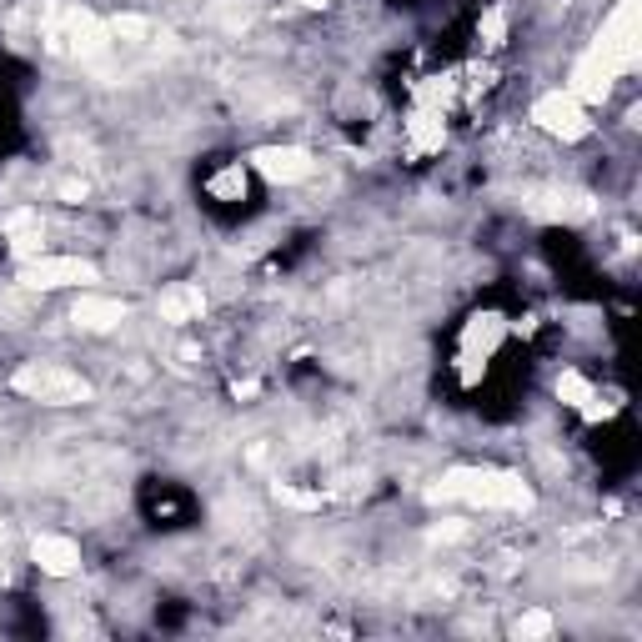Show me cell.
Returning <instances> with one entry per match:
<instances>
[{
	"mask_svg": "<svg viewBox=\"0 0 642 642\" xmlns=\"http://www.w3.org/2000/svg\"><path fill=\"white\" fill-rule=\"evenodd\" d=\"M532 121L547 131V136H557V141H582L587 131H592V121H587V106L567 91V86H557V91H542L537 101H532Z\"/></svg>",
	"mask_w": 642,
	"mask_h": 642,
	"instance_id": "cell-5",
	"label": "cell"
},
{
	"mask_svg": "<svg viewBox=\"0 0 642 642\" xmlns=\"http://www.w3.org/2000/svg\"><path fill=\"white\" fill-rule=\"evenodd\" d=\"M301 11H321V6H332V0H296Z\"/></svg>",
	"mask_w": 642,
	"mask_h": 642,
	"instance_id": "cell-22",
	"label": "cell"
},
{
	"mask_svg": "<svg viewBox=\"0 0 642 642\" xmlns=\"http://www.w3.org/2000/svg\"><path fill=\"white\" fill-rule=\"evenodd\" d=\"M6 236H11V251L21 256V261H31V256H41V236H46V226H41V211H11L6 221Z\"/></svg>",
	"mask_w": 642,
	"mask_h": 642,
	"instance_id": "cell-13",
	"label": "cell"
},
{
	"mask_svg": "<svg viewBox=\"0 0 642 642\" xmlns=\"http://www.w3.org/2000/svg\"><path fill=\"white\" fill-rule=\"evenodd\" d=\"M31 557H36V567H41L46 577H71V572H81V547H76L71 537H61V532H41V537L31 542Z\"/></svg>",
	"mask_w": 642,
	"mask_h": 642,
	"instance_id": "cell-10",
	"label": "cell"
},
{
	"mask_svg": "<svg viewBox=\"0 0 642 642\" xmlns=\"http://www.w3.org/2000/svg\"><path fill=\"white\" fill-rule=\"evenodd\" d=\"M56 196H61L66 206H81V201H86V181H76V176H66V181H56Z\"/></svg>",
	"mask_w": 642,
	"mask_h": 642,
	"instance_id": "cell-21",
	"label": "cell"
},
{
	"mask_svg": "<svg viewBox=\"0 0 642 642\" xmlns=\"http://www.w3.org/2000/svg\"><path fill=\"white\" fill-rule=\"evenodd\" d=\"M156 311H161V321H196L206 311V291L196 281H176L156 296Z\"/></svg>",
	"mask_w": 642,
	"mask_h": 642,
	"instance_id": "cell-12",
	"label": "cell"
},
{
	"mask_svg": "<svg viewBox=\"0 0 642 642\" xmlns=\"http://www.w3.org/2000/svg\"><path fill=\"white\" fill-rule=\"evenodd\" d=\"M126 316H131V306L121 296H101V291H81L76 306H71V321L86 332H116Z\"/></svg>",
	"mask_w": 642,
	"mask_h": 642,
	"instance_id": "cell-9",
	"label": "cell"
},
{
	"mask_svg": "<svg viewBox=\"0 0 642 642\" xmlns=\"http://www.w3.org/2000/svg\"><path fill=\"white\" fill-rule=\"evenodd\" d=\"M477 31H482V46H487V51H497V46H507V16H502L497 6H492V11L482 16V26H477Z\"/></svg>",
	"mask_w": 642,
	"mask_h": 642,
	"instance_id": "cell-18",
	"label": "cell"
},
{
	"mask_svg": "<svg viewBox=\"0 0 642 642\" xmlns=\"http://www.w3.org/2000/svg\"><path fill=\"white\" fill-rule=\"evenodd\" d=\"M0 567H6V547H0Z\"/></svg>",
	"mask_w": 642,
	"mask_h": 642,
	"instance_id": "cell-24",
	"label": "cell"
},
{
	"mask_svg": "<svg viewBox=\"0 0 642 642\" xmlns=\"http://www.w3.org/2000/svg\"><path fill=\"white\" fill-rule=\"evenodd\" d=\"M502 337H507V316H497V311H482L467 321V332H462V382L467 387L482 377V367L502 347Z\"/></svg>",
	"mask_w": 642,
	"mask_h": 642,
	"instance_id": "cell-6",
	"label": "cell"
},
{
	"mask_svg": "<svg viewBox=\"0 0 642 642\" xmlns=\"http://www.w3.org/2000/svg\"><path fill=\"white\" fill-rule=\"evenodd\" d=\"M66 41H71V51H76L81 61H96V56L111 51V31H106L91 11H66V31H51V46L61 51Z\"/></svg>",
	"mask_w": 642,
	"mask_h": 642,
	"instance_id": "cell-7",
	"label": "cell"
},
{
	"mask_svg": "<svg viewBox=\"0 0 642 642\" xmlns=\"http://www.w3.org/2000/svg\"><path fill=\"white\" fill-rule=\"evenodd\" d=\"M106 31H111V36H116V41H141V36H146V31H151V26H146V21H141V16H116V21H111V26H106Z\"/></svg>",
	"mask_w": 642,
	"mask_h": 642,
	"instance_id": "cell-20",
	"label": "cell"
},
{
	"mask_svg": "<svg viewBox=\"0 0 642 642\" xmlns=\"http://www.w3.org/2000/svg\"><path fill=\"white\" fill-rule=\"evenodd\" d=\"M0 547H6V522H0Z\"/></svg>",
	"mask_w": 642,
	"mask_h": 642,
	"instance_id": "cell-23",
	"label": "cell"
},
{
	"mask_svg": "<svg viewBox=\"0 0 642 642\" xmlns=\"http://www.w3.org/2000/svg\"><path fill=\"white\" fill-rule=\"evenodd\" d=\"M407 136H412V151H417V156L442 151V141H447V121H442V111L417 106V111L407 116Z\"/></svg>",
	"mask_w": 642,
	"mask_h": 642,
	"instance_id": "cell-14",
	"label": "cell"
},
{
	"mask_svg": "<svg viewBox=\"0 0 642 642\" xmlns=\"http://www.w3.org/2000/svg\"><path fill=\"white\" fill-rule=\"evenodd\" d=\"M427 502H472V507H497V512H527L532 487L502 467H447L437 477V487H427Z\"/></svg>",
	"mask_w": 642,
	"mask_h": 642,
	"instance_id": "cell-1",
	"label": "cell"
},
{
	"mask_svg": "<svg viewBox=\"0 0 642 642\" xmlns=\"http://www.w3.org/2000/svg\"><path fill=\"white\" fill-rule=\"evenodd\" d=\"M552 627H557V622H552V612H542V607H537V612H522L512 632H517L522 642H532V637H552Z\"/></svg>",
	"mask_w": 642,
	"mask_h": 642,
	"instance_id": "cell-17",
	"label": "cell"
},
{
	"mask_svg": "<svg viewBox=\"0 0 642 642\" xmlns=\"http://www.w3.org/2000/svg\"><path fill=\"white\" fill-rule=\"evenodd\" d=\"M276 502H286V507H301V512H316V507H321V492H301V487H286V482H276Z\"/></svg>",
	"mask_w": 642,
	"mask_h": 642,
	"instance_id": "cell-19",
	"label": "cell"
},
{
	"mask_svg": "<svg viewBox=\"0 0 642 642\" xmlns=\"http://www.w3.org/2000/svg\"><path fill=\"white\" fill-rule=\"evenodd\" d=\"M527 211L542 216V221H587L597 206H592L587 191H547V196H532Z\"/></svg>",
	"mask_w": 642,
	"mask_h": 642,
	"instance_id": "cell-11",
	"label": "cell"
},
{
	"mask_svg": "<svg viewBox=\"0 0 642 642\" xmlns=\"http://www.w3.org/2000/svg\"><path fill=\"white\" fill-rule=\"evenodd\" d=\"M11 392L31 397V402H46V407H76V402H91V382L71 367H56V362H31L11 377Z\"/></svg>",
	"mask_w": 642,
	"mask_h": 642,
	"instance_id": "cell-3",
	"label": "cell"
},
{
	"mask_svg": "<svg viewBox=\"0 0 642 642\" xmlns=\"http://www.w3.org/2000/svg\"><path fill=\"white\" fill-rule=\"evenodd\" d=\"M251 166L266 176V181H276V186H296V181H306L311 176V151H301V146H261V151H251Z\"/></svg>",
	"mask_w": 642,
	"mask_h": 642,
	"instance_id": "cell-8",
	"label": "cell"
},
{
	"mask_svg": "<svg viewBox=\"0 0 642 642\" xmlns=\"http://www.w3.org/2000/svg\"><path fill=\"white\" fill-rule=\"evenodd\" d=\"M206 191L216 196V201H236L241 191H246V166L241 161H231V166H221L211 181H206Z\"/></svg>",
	"mask_w": 642,
	"mask_h": 642,
	"instance_id": "cell-15",
	"label": "cell"
},
{
	"mask_svg": "<svg viewBox=\"0 0 642 642\" xmlns=\"http://www.w3.org/2000/svg\"><path fill=\"white\" fill-rule=\"evenodd\" d=\"M642 0H617L612 6V16L602 21V31H597V41H592V56L612 71V76H627L632 66H637V56H642Z\"/></svg>",
	"mask_w": 642,
	"mask_h": 642,
	"instance_id": "cell-2",
	"label": "cell"
},
{
	"mask_svg": "<svg viewBox=\"0 0 642 642\" xmlns=\"http://www.w3.org/2000/svg\"><path fill=\"white\" fill-rule=\"evenodd\" d=\"M91 281H101V271L86 256H51V251H41V256L21 261V286H31V291H61V286H91Z\"/></svg>",
	"mask_w": 642,
	"mask_h": 642,
	"instance_id": "cell-4",
	"label": "cell"
},
{
	"mask_svg": "<svg viewBox=\"0 0 642 642\" xmlns=\"http://www.w3.org/2000/svg\"><path fill=\"white\" fill-rule=\"evenodd\" d=\"M587 397H592V382H587L582 372H562V377H557V402H562V407H582Z\"/></svg>",
	"mask_w": 642,
	"mask_h": 642,
	"instance_id": "cell-16",
	"label": "cell"
}]
</instances>
